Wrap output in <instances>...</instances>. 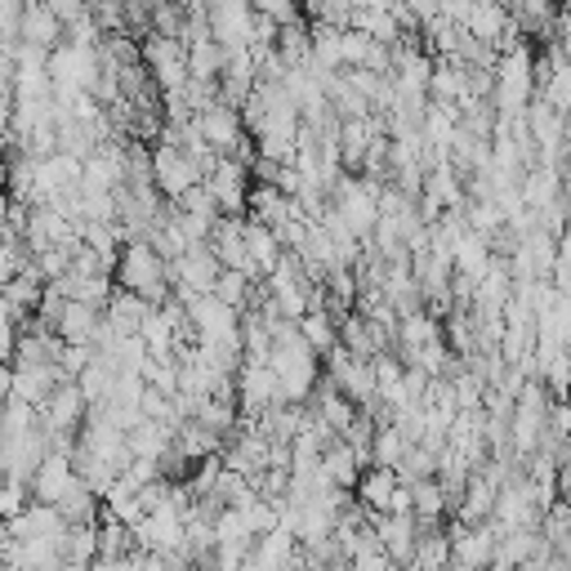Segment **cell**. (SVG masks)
<instances>
[{"mask_svg":"<svg viewBox=\"0 0 571 571\" xmlns=\"http://www.w3.org/2000/svg\"><path fill=\"white\" fill-rule=\"evenodd\" d=\"M121 291H134L148 304H166L175 295V281H170V259L148 242V237H134L121 246L116 268H112Z\"/></svg>","mask_w":571,"mask_h":571,"instance_id":"obj_1","label":"cell"},{"mask_svg":"<svg viewBox=\"0 0 571 571\" xmlns=\"http://www.w3.org/2000/svg\"><path fill=\"white\" fill-rule=\"evenodd\" d=\"M143 63H148L161 94H179L192 81L188 77V45L179 36H148L143 41Z\"/></svg>","mask_w":571,"mask_h":571,"instance_id":"obj_2","label":"cell"},{"mask_svg":"<svg viewBox=\"0 0 571 571\" xmlns=\"http://www.w3.org/2000/svg\"><path fill=\"white\" fill-rule=\"evenodd\" d=\"M540 518H545V510H540V500H536V491L527 486L523 473L500 486V495H495V514H491V523H495L500 531L540 527Z\"/></svg>","mask_w":571,"mask_h":571,"instance_id":"obj_3","label":"cell"},{"mask_svg":"<svg viewBox=\"0 0 571 571\" xmlns=\"http://www.w3.org/2000/svg\"><path fill=\"white\" fill-rule=\"evenodd\" d=\"M153 179H157V192H161L166 201H179V197L192 192L205 175H201V166H197L183 148H175V143H157V148H153Z\"/></svg>","mask_w":571,"mask_h":571,"instance_id":"obj_4","label":"cell"},{"mask_svg":"<svg viewBox=\"0 0 571 571\" xmlns=\"http://www.w3.org/2000/svg\"><path fill=\"white\" fill-rule=\"evenodd\" d=\"M224 264L210 250V242L188 246L179 259H170V281L175 291H192V295H214V281H220Z\"/></svg>","mask_w":571,"mask_h":571,"instance_id":"obj_5","label":"cell"},{"mask_svg":"<svg viewBox=\"0 0 571 571\" xmlns=\"http://www.w3.org/2000/svg\"><path fill=\"white\" fill-rule=\"evenodd\" d=\"M86 419H90V398L81 393L77 380H63V384L45 398V406H41L45 434H81Z\"/></svg>","mask_w":571,"mask_h":571,"instance_id":"obj_6","label":"cell"},{"mask_svg":"<svg viewBox=\"0 0 571 571\" xmlns=\"http://www.w3.org/2000/svg\"><path fill=\"white\" fill-rule=\"evenodd\" d=\"M500 549V527L478 523V527H451V567L456 571H486Z\"/></svg>","mask_w":571,"mask_h":571,"instance_id":"obj_7","label":"cell"},{"mask_svg":"<svg viewBox=\"0 0 571 571\" xmlns=\"http://www.w3.org/2000/svg\"><path fill=\"white\" fill-rule=\"evenodd\" d=\"M281 402V384H277V371L268 362H242L237 371V411L246 419H259L264 411H272Z\"/></svg>","mask_w":571,"mask_h":571,"instance_id":"obj_8","label":"cell"},{"mask_svg":"<svg viewBox=\"0 0 571 571\" xmlns=\"http://www.w3.org/2000/svg\"><path fill=\"white\" fill-rule=\"evenodd\" d=\"M205 183H210V192H214V201H220V210L224 214H246V205H250V161H242V157H220V166H214L210 175H205Z\"/></svg>","mask_w":571,"mask_h":571,"instance_id":"obj_9","label":"cell"},{"mask_svg":"<svg viewBox=\"0 0 571 571\" xmlns=\"http://www.w3.org/2000/svg\"><path fill=\"white\" fill-rule=\"evenodd\" d=\"M495 495H500V482H495L491 473L473 469V473H469V482H464V491L456 495V505H451V518H456L460 527H478V523H491V514H495Z\"/></svg>","mask_w":571,"mask_h":571,"instance_id":"obj_10","label":"cell"},{"mask_svg":"<svg viewBox=\"0 0 571 571\" xmlns=\"http://www.w3.org/2000/svg\"><path fill=\"white\" fill-rule=\"evenodd\" d=\"M371 527H376L384 553L402 567H411L415 545H419V518L415 514H371Z\"/></svg>","mask_w":571,"mask_h":571,"instance_id":"obj_11","label":"cell"},{"mask_svg":"<svg viewBox=\"0 0 571 571\" xmlns=\"http://www.w3.org/2000/svg\"><path fill=\"white\" fill-rule=\"evenodd\" d=\"M71 482H77V464H71V456H58V451H49L45 460H41V469L32 473V500L36 505H58V500L71 491Z\"/></svg>","mask_w":571,"mask_h":571,"instance_id":"obj_12","label":"cell"},{"mask_svg":"<svg viewBox=\"0 0 571 571\" xmlns=\"http://www.w3.org/2000/svg\"><path fill=\"white\" fill-rule=\"evenodd\" d=\"M246 255H250V277L255 281H264L281 264V255H286L277 228H268L264 220H250V214H246Z\"/></svg>","mask_w":571,"mask_h":571,"instance_id":"obj_13","label":"cell"},{"mask_svg":"<svg viewBox=\"0 0 571 571\" xmlns=\"http://www.w3.org/2000/svg\"><path fill=\"white\" fill-rule=\"evenodd\" d=\"M210 250L220 255L224 268H242L250 272V255H246V214H224L210 233Z\"/></svg>","mask_w":571,"mask_h":571,"instance_id":"obj_14","label":"cell"},{"mask_svg":"<svg viewBox=\"0 0 571 571\" xmlns=\"http://www.w3.org/2000/svg\"><path fill=\"white\" fill-rule=\"evenodd\" d=\"M510 19H514V27H518L523 36L540 41V36H553V32H558L562 5H558V0H514Z\"/></svg>","mask_w":571,"mask_h":571,"instance_id":"obj_15","label":"cell"},{"mask_svg":"<svg viewBox=\"0 0 571 571\" xmlns=\"http://www.w3.org/2000/svg\"><path fill=\"white\" fill-rule=\"evenodd\" d=\"M514 19H510V5L505 0H473V14H469V36L500 49V41L510 36Z\"/></svg>","mask_w":571,"mask_h":571,"instance_id":"obj_16","label":"cell"},{"mask_svg":"<svg viewBox=\"0 0 571 571\" xmlns=\"http://www.w3.org/2000/svg\"><path fill=\"white\" fill-rule=\"evenodd\" d=\"M367 464H371V460L357 451V447H348L344 438H335V443L322 451V473H326L335 486H344V491H357V478H362Z\"/></svg>","mask_w":571,"mask_h":571,"instance_id":"obj_17","label":"cell"},{"mask_svg":"<svg viewBox=\"0 0 571 571\" xmlns=\"http://www.w3.org/2000/svg\"><path fill=\"white\" fill-rule=\"evenodd\" d=\"M402 486V478H398V469H384V464H367L362 469V478H357V500H362V510H371V514H389V500H393V491Z\"/></svg>","mask_w":571,"mask_h":571,"instance_id":"obj_18","label":"cell"},{"mask_svg":"<svg viewBox=\"0 0 571 571\" xmlns=\"http://www.w3.org/2000/svg\"><path fill=\"white\" fill-rule=\"evenodd\" d=\"M58 384H63V371H58L54 362H41V367H14V393H10V398H23V402H32V406L41 411L45 398H49Z\"/></svg>","mask_w":571,"mask_h":571,"instance_id":"obj_19","label":"cell"},{"mask_svg":"<svg viewBox=\"0 0 571 571\" xmlns=\"http://www.w3.org/2000/svg\"><path fill=\"white\" fill-rule=\"evenodd\" d=\"M153 309H157V304H148V300H143V295H134V291H121V286H116V295L108 300L103 317H108L112 335H138L143 317H148Z\"/></svg>","mask_w":571,"mask_h":571,"instance_id":"obj_20","label":"cell"},{"mask_svg":"<svg viewBox=\"0 0 571 571\" xmlns=\"http://www.w3.org/2000/svg\"><path fill=\"white\" fill-rule=\"evenodd\" d=\"M518 188H523V201H527L531 210H545V205H553V201L562 197V170H553V166L536 161V166H527V170H523Z\"/></svg>","mask_w":571,"mask_h":571,"instance_id":"obj_21","label":"cell"},{"mask_svg":"<svg viewBox=\"0 0 571 571\" xmlns=\"http://www.w3.org/2000/svg\"><path fill=\"white\" fill-rule=\"evenodd\" d=\"M451 259H456V272L460 277H469L473 286L482 281V272L491 268V259H495V250H491V237H482V233H464L456 246H451Z\"/></svg>","mask_w":571,"mask_h":571,"instance_id":"obj_22","label":"cell"},{"mask_svg":"<svg viewBox=\"0 0 571 571\" xmlns=\"http://www.w3.org/2000/svg\"><path fill=\"white\" fill-rule=\"evenodd\" d=\"M63 36V23L49 14L45 0H27V10H23V27H19V41L36 45V49H54Z\"/></svg>","mask_w":571,"mask_h":571,"instance_id":"obj_23","label":"cell"},{"mask_svg":"<svg viewBox=\"0 0 571 571\" xmlns=\"http://www.w3.org/2000/svg\"><path fill=\"white\" fill-rule=\"evenodd\" d=\"M130 451L134 456H148V460H161L170 447H175V428L170 424H161V419H148V415H143L134 428H130Z\"/></svg>","mask_w":571,"mask_h":571,"instance_id":"obj_24","label":"cell"},{"mask_svg":"<svg viewBox=\"0 0 571 571\" xmlns=\"http://www.w3.org/2000/svg\"><path fill=\"white\" fill-rule=\"evenodd\" d=\"M300 335L309 339V348H313L317 357H326L331 348H339V322H335V313H326V309H309V313L300 317Z\"/></svg>","mask_w":571,"mask_h":571,"instance_id":"obj_25","label":"cell"},{"mask_svg":"<svg viewBox=\"0 0 571 571\" xmlns=\"http://www.w3.org/2000/svg\"><path fill=\"white\" fill-rule=\"evenodd\" d=\"M411 451V438L402 434L398 424H380L376 438H371V464H384V469H398L402 456Z\"/></svg>","mask_w":571,"mask_h":571,"instance_id":"obj_26","label":"cell"},{"mask_svg":"<svg viewBox=\"0 0 571 571\" xmlns=\"http://www.w3.org/2000/svg\"><path fill=\"white\" fill-rule=\"evenodd\" d=\"M344 27L331 23H313V63L322 71H344Z\"/></svg>","mask_w":571,"mask_h":571,"instance_id":"obj_27","label":"cell"},{"mask_svg":"<svg viewBox=\"0 0 571 571\" xmlns=\"http://www.w3.org/2000/svg\"><path fill=\"white\" fill-rule=\"evenodd\" d=\"M116 371L108 367V362H99V357H94V362L77 376V384H81V393L90 398V406H103V402H112V393H116Z\"/></svg>","mask_w":571,"mask_h":571,"instance_id":"obj_28","label":"cell"},{"mask_svg":"<svg viewBox=\"0 0 571 571\" xmlns=\"http://www.w3.org/2000/svg\"><path fill=\"white\" fill-rule=\"evenodd\" d=\"M170 205H179V210L197 214V220H205V224H220V220H224V210H220V201H214V192H210V183H205V179H201L192 192H183L179 201H170Z\"/></svg>","mask_w":571,"mask_h":571,"instance_id":"obj_29","label":"cell"},{"mask_svg":"<svg viewBox=\"0 0 571 571\" xmlns=\"http://www.w3.org/2000/svg\"><path fill=\"white\" fill-rule=\"evenodd\" d=\"M27 505H32V486L14 482V478H0V518L14 523L19 514H27Z\"/></svg>","mask_w":571,"mask_h":571,"instance_id":"obj_30","label":"cell"},{"mask_svg":"<svg viewBox=\"0 0 571 571\" xmlns=\"http://www.w3.org/2000/svg\"><path fill=\"white\" fill-rule=\"evenodd\" d=\"M398 478H402V482H419V478H438V456L411 443V451H406V456H402V464H398Z\"/></svg>","mask_w":571,"mask_h":571,"instance_id":"obj_31","label":"cell"},{"mask_svg":"<svg viewBox=\"0 0 571 571\" xmlns=\"http://www.w3.org/2000/svg\"><path fill=\"white\" fill-rule=\"evenodd\" d=\"M344 71L348 67H367V58H371V45H376V36H367L362 27H344Z\"/></svg>","mask_w":571,"mask_h":571,"instance_id":"obj_32","label":"cell"},{"mask_svg":"<svg viewBox=\"0 0 571 571\" xmlns=\"http://www.w3.org/2000/svg\"><path fill=\"white\" fill-rule=\"evenodd\" d=\"M549 281H553V291L571 300V228L558 237V255H553V268H549Z\"/></svg>","mask_w":571,"mask_h":571,"instance_id":"obj_33","label":"cell"},{"mask_svg":"<svg viewBox=\"0 0 571 571\" xmlns=\"http://www.w3.org/2000/svg\"><path fill=\"white\" fill-rule=\"evenodd\" d=\"M90 362H94V348L90 344H67L63 357H58V371H63V380H77Z\"/></svg>","mask_w":571,"mask_h":571,"instance_id":"obj_34","label":"cell"},{"mask_svg":"<svg viewBox=\"0 0 571 571\" xmlns=\"http://www.w3.org/2000/svg\"><path fill=\"white\" fill-rule=\"evenodd\" d=\"M250 5H255V14H264V19H272V23H295V19H300L295 0H250Z\"/></svg>","mask_w":571,"mask_h":571,"instance_id":"obj_35","label":"cell"},{"mask_svg":"<svg viewBox=\"0 0 571 571\" xmlns=\"http://www.w3.org/2000/svg\"><path fill=\"white\" fill-rule=\"evenodd\" d=\"M49 5V14L63 23V27H71L77 19H86V0H45Z\"/></svg>","mask_w":571,"mask_h":571,"instance_id":"obj_36","label":"cell"},{"mask_svg":"<svg viewBox=\"0 0 571 571\" xmlns=\"http://www.w3.org/2000/svg\"><path fill=\"white\" fill-rule=\"evenodd\" d=\"M389 514H411V482H402L389 500Z\"/></svg>","mask_w":571,"mask_h":571,"instance_id":"obj_37","label":"cell"},{"mask_svg":"<svg viewBox=\"0 0 571 571\" xmlns=\"http://www.w3.org/2000/svg\"><path fill=\"white\" fill-rule=\"evenodd\" d=\"M14 393V362H0V398Z\"/></svg>","mask_w":571,"mask_h":571,"instance_id":"obj_38","label":"cell"},{"mask_svg":"<svg viewBox=\"0 0 571 571\" xmlns=\"http://www.w3.org/2000/svg\"><path fill=\"white\" fill-rule=\"evenodd\" d=\"M562 201H567V205H571V161H567V166H562Z\"/></svg>","mask_w":571,"mask_h":571,"instance_id":"obj_39","label":"cell"},{"mask_svg":"<svg viewBox=\"0 0 571 571\" xmlns=\"http://www.w3.org/2000/svg\"><path fill=\"white\" fill-rule=\"evenodd\" d=\"M10 205H14V197H10L5 188H0V224H5V214H10Z\"/></svg>","mask_w":571,"mask_h":571,"instance_id":"obj_40","label":"cell"},{"mask_svg":"<svg viewBox=\"0 0 571 571\" xmlns=\"http://www.w3.org/2000/svg\"><path fill=\"white\" fill-rule=\"evenodd\" d=\"M545 571H571V562H562V558H558V553H553V558H549V567H545Z\"/></svg>","mask_w":571,"mask_h":571,"instance_id":"obj_41","label":"cell"},{"mask_svg":"<svg viewBox=\"0 0 571 571\" xmlns=\"http://www.w3.org/2000/svg\"><path fill=\"white\" fill-rule=\"evenodd\" d=\"M10 540H14V536H10V523H5V518H0V549H5Z\"/></svg>","mask_w":571,"mask_h":571,"instance_id":"obj_42","label":"cell"},{"mask_svg":"<svg viewBox=\"0 0 571 571\" xmlns=\"http://www.w3.org/2000/svg\"><path fill=\"white\" fill-rule=\"evenodd\" d=\"M0 428H5V398H0Z\"/></svg>","mask_w":571,"mask_h":571,"instance_id":"obj_43","label":"cell"},{"mask_svg":"<svg viewBox=\"0 0 571 571\" xmlns=\"http://www.w3.org/2000/svg\"><path fill=\"white\" fill-rule=\"evenodd\" d=\"M451 571H456V567H451Z\"/></svg>","mask_w":571,"mask_h":571,"instance_id":"obj_44","label":"cell"}]
</instances>
